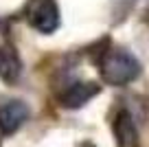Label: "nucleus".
Returning a JSON list of instances; mask_svg holds the SVG:
<instances>
[{"instance_id":"1","label":"nucleus","mask_w":149,"mask_h":147,"mask_svg":"<svg viewBox=\"0 0 149 147\" xmlns=\"http://www.w3.org/2000/svg\"><path fill=\"white\" fill-rule=\"evenodd\" d=\"M97 66L101 77L110 86H127L140 75V62L136 55L123 46H107L105 40L101 44V51L97 53Z\"/></svg>"},{"instance_id":"2","label":"nucleus","mask_w":149,"mask_h":147,"mask_svg":"<svg viewBox=\"0 0 149 147\" xmlns=\"http://www.w3.org/2000/svg\"><path fill=\"white\" fill-rule=\"evenodd\" d=\"M24 20L31 29L44 33V35L55 33L61 22L57 0H29L26 9H24Z\"/></svg>"},{"instance_id":"3","label":"nucleus","mask_w":149,"mask_h":147,"mask_svg":"<svg viewBox=\"0 0 149 147\" xmlns=\"http://www.w3.org/2000/svg\"><path fill=\"white\" fill-rule=\"evenodd\" d=\"M99 92H101V86L94 81H74L57 94V103L66 110H77V108H84L90 99H94Z\"/></svg>"},{"instance_id":"4","label":"nucleus","mask_w":149,"mask_h":147,"mask_svg":"<svg viewBox=\"0 0 149 147\" xmlns=\"http://www.w3.org/2000/svg\"><path fill=\"white\" fill-rule=\"evenodd\" d=\"M112 132H114L116 147H138L140 145L134 116H132L130 110H125V108L114 110V114H112Z\"/></svg>"},{"instance_id":"5","label":"nucleus","mask_w":149,"mask_h":147,"mask_svg":"<svg viewBox=\"0 0 149 147\" xmlns=\"http://www.w3.org/2000/svg\"><path fill=\"white\" fill-rule=\"evenodd\" d=\"M29 119V106L20 99H11V101L0 103V132L5 136H11L26 123Z\"/></svg>"},{"instance_id":"6","label":"nucleus","mask_w":149,"mask_h":147,"mask_svg":"<svg viewBox=\"0 0 149 147\" xmlns=\"http://www.w3.org/2000/svg\"><path fill=\"white\" fill-rule=\"evenodd\" d=\"M20 75H22V60L13 44H5L0 48V79L13 86L20 81Z\"/></svg>"},{"instance_id":"7","label":"nucleus","mask_w":149,"mask_h":147,"mask_svg":"<svg viewBox=\"0 0 149 147\" xmlns=\"http://www.w3.org/2000/svg\"><path fill=\"white\" fill-rule=\"evenodd\" d=\"M143 22H145V24H149V7L145 9V13H143Z\"/></svg>"},{"instance_id":"8","label":"nucleus","mask_w":149,"mask_h":147,"mask_svg":"<svg viewBox=\"0 0 149 147\" xmlns=\"http://www.w3.org/2000/svg\"><path fill=\"white\" fill-rule=\"evenodd\" d=\"M84 147H94V145H90V143H88V145H84Z\"/></svg>"}]
</instances>
